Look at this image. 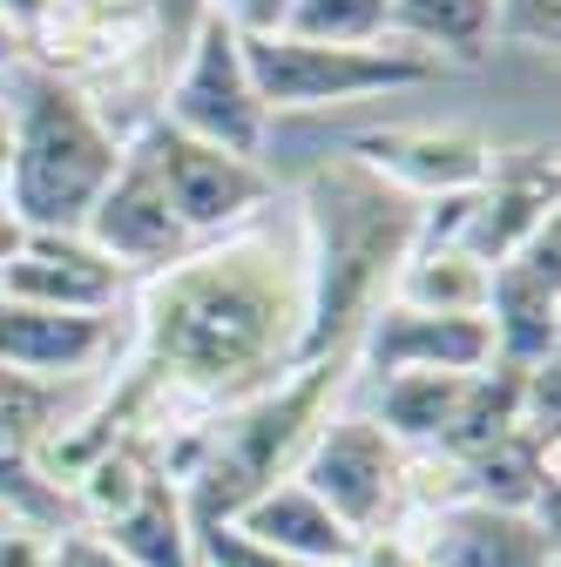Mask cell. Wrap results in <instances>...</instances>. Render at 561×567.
Here are the masks:
<instances>
[{
	"label": "cell",
	"mask_w": 561,
	"mask_h": 567,
	"mask_svg": "<svg viewBox=\"0 0 561 567\" xmlns=\"http://www.w3.org/2000/svg\"><path fill=\"white\" fill-rule=\"evenodd\" d=\"M494 365L487 344V318H434V311H406L386 305L359 344H353V372L359 379H399V372H480Z\"/></svg>",
	"instance_id": "obj_13"
},
{
	"label": "cell",
	"mask_w": 561,
	"mask_h": 567,
	"mask_svg": "<svg viewBox=\"0 0 561 567\" xmlns=\"http://www.w3.org/2000/svg\"><path fill=\"white\" fill-rule=\"evenodd\" d=\"M487 277L494 270L460 244H412V257L399 264L386 305L434 311V318H480L487 311Z\"/></svg>",
	"instance_id": "obj_17"
},
{
	"label": "cell",
	"mask_w": 561,
	"mask_h": 567,
	"mask_svg": "<svg viewBox=\"0 0 561 567\" xmlns=\"http://www.w3.org/2000/svg\"><path fill=\"white\" fill-rule=\"evenodd\" d=\"M8 163H14V128H8V102H0V189H8Z\"/></svg>",
	"instance_id": "obj_27"
},
{
	"label": "cell",
	"mask_w": 561,
	"mask_h": 567,
	"mask_svg": "<svg viewBox=\"0 0 561 567\" xmlns=\"http://www.w3.org/2000/svg\"><path fill=\"white\" fill-rule=\"evenodd\" d=\"M487 344L494 365H554L561 351V277H541L528 264H494L487 277Z\"/></svg>",
	"instance_id": "obj_15"
},
{
	"label": "cell",
	"mask_w": 561,
	"mask_h": 567,
	"mask_svg": "<svg viewBox=\"0 0 561 567\" xmlns=\"http://www.w3.org/2000/svg\"><path fill=\"white\" fill-rule=\"evenodd\" d=\"M163 128L176 135H196L210 150H231V156H257L271 150V109L257 102V82L244 68V41H231L217 21H203L183 68L163 89V109H156Z\"/></svg>",
	"instance_id": "obj_7"
},
{
	"label": "cell",
	"mask_w": 561,
	"mask_h": 567,
	"mask_svg": "<svg viewBox=\"0 0 561 567\" xmlns=\"http://www.w3.org/2000/svg\"><path fill=\"white\" fill-rule=\"evenodd\" d=\"M386 41L453 75L494 61V0H386Z\"/></svg>",
	"instance_id": "obj_16"
},
{
	"label": "cell",
	"mask_w": 561,
	"mask_h": 567,
	"mask_svg": "<svg viewBox=\"0 0 561 567\" xmlns=\"http://www.w3.org/2000/svg\"><path fill=\"white\" fill-rule=\"evenodd\" d=\"M14 61H21V41H14L8 21H0V68H14Z\"/></svg>",
	"instance_id": "obj_28"
},
{
	"label": "cell",
	"mask_w": 561,
	"mask_h": 567,
	"mask_svg": "<svg viewBox=\"0 0 561 567\" xmlns=\"http://www.w3.org/2000/svg\"><path fill=\"white\" fill-rule=\"evenodd\" d=\"M561 48V0H494V61L554 68Z\"/></svg>",
	"instance_id": "obj_20"
},
{
	"label": "cell",
	"mask_w": 561,
	"mask_h": 567,
	"mask_svg": "<svg viewBox=\"0 0 561 567\" xmlns=\"http://www.w3.org/2000/svg\"><path fill=\"white\" fill-rule=\"evenodd\" d=\"M305 365V237L292 189L224 237H196L129 291V359L102 385L135 446L231 412Z\"/></svg>",
	"instance_id": "obj_1"
},
{
	"label": "cell",
	"mask_w": 561,
	"mask_h": 567,
	"mask_svg": "<svg viewBox=\"0 0 561 567\" xmlns=\"http://www.w3.org/2000/svg\"><path fill=\"white\" fill-rule=\"evenodd\" d=\"M129 291L135 277L109 264L82 230H28L0 270V298L41 311H129Z\"/></svg>",
	"instance_id": "obj_9"
},
{
	"label": "cell",
	"mask_w": 561,
	"mask_h": 567,
	"mask_svg": "<svg viewBox=\"0 0 561 567\" xmlns=\"http://www.w3.org/2000/svg\"><path fill=\"white\" fill-rule=\"evenodd\" d=\"M244 68L257 82V102L271 122H332V115H359L419 89H440L453 68H434L419 54H399L392 41L379 48H312L292 34L244 41Z\"/></svg>",
	"instance_id": "obj_4"
},
{
	"label": "cell",
	"mask_w": 561,
	"mask_h": 567,
	"mask_svg": "<svg viewBox=\"0 0 561 567\" xmlns=\"http://www.w3.org/2000/svg\"><path fill=\"white\" fill-rule=\"evenodd\" d=\"M203 21H217L231 41H271L285 34L292 0H203Z\"/></svg>",
	"instance_id": "obj_21"
},
{
	"label": "cell",
	"mask_w": 561,
	"mask_h": 567,
	"mask_svg": "<svg viewBox=\"0 0 561 567\" xmlns=\"http://www.w3.org/2000/svg\"><path fill=\"white\" fill-rule=\"evenodd\" d=\"M305 237V365H353L359 331L386 311L392 277L419 244L427 203L345 150L277 169Z\"/></svg>",
	"instance_id": "obj_2"
},
{
	"label": "cell",
	"mask_w": 561,
	"mask_h": 567,
	"mask_svg": "<svg viewBox=\"0 0 561 567\" xmlns=\"http://www.w3.org/2000/svg\"><path fill=\"white\" fill-rule=\"evenodd\" d=\"M48 567H122L89 527H61V540H54V554H48Z\"/></svg>",
	"instance_id": "obj_24"
},
{
	"label": "cell",
	"mask_w": 561,
	"mask_h": 567,
	"mask_svg": "<svg viewBox=\"0 0 561 567\" xmlns=\"http://www.w3.org/2000/svg\"><path fill=\"white\" fill-rule=\"evenodd\" d=\"M21 237H28V230L14 224V209H8V203H0V270H8V257L21 250Z\"/></svg>",
	"instance_id": "obj_26"
},
{
	"label": "cell",
	"mask_w": 561,
	"mask_h": 567,
	"mask_svg": "<svg viewBox=\"0 0 561 567\" xmlns=\"http://www.w3.org/2000/svg\"><path fill=\"white\" fill-rule=\"evenodd\" d=\"M82 237H89L109 264H122L129 277H150V270H163L170 257H183V250H190V230L176 224L170 196L156 189L150 163L135 156L129 142H122V163H115L109 189H102V196H95V209H89Z\"/></svg>",
	"instance_id": "obj_10"
},
{
	"label": "cell",
	"mask_w": 561,
	"mask_h": 567,
	"mask_svg": "<svg viewBox=\"0 0 561 567\" xmlns=\"http://www.w3.org/2000/svg\"><path fill=\"white\" fill-rule=\"evenodd\" d=\"M427 567H561V527L508 507L453 501L427 520H406Z\"/></svg>",
	"instance_id": "obj_11"
},
{
	"label": "cell",
	"mask_w": 561,
	"mask_h": 567,
	"mask_svg": "<svg viewBox=\"0 0 561 567\" xmlns=\"http://www.w3.org/2000/svg\"><path fill=\"white\" fill-rule=\"evenodd\" d=\"M224 527L244 534L251 547L277 554V560H305V567H345V554H353V540H359L325 501H312L298 480L264 486L257 501H244Z\"/></svg>",
	"instance_id": "obj_14"
},
{
	"label": "cell",
	"mask_w": 561,
	"mask_h": 567,
	"mask_svg": "<svg viewBox=\"0 0 561 567\" xmlns=\"http://www.w3.org/2000/svg\"><path fill=\"white\" fill-rule=\"evenodd\" d=\"M95 540L122 567H196V527H190V514H183L170 480H156L143 501H135L122 520H109Z\"/></svg>",
	"instance_id": "obj_18"
},
{
	"label": "cell",
	"mask_w": 561,
	"mask_h": 567,
	"mask_svg": "<svg viewBox=\"0 0 561 567\" xmlns=\"http://www.w3.org/2000/svg\"><path fill=\"white\" fill-rule=\"evenodd\" d=\"M0 514H8V507H0Z\"/></svg>",
	"instance_id": "obj_29"
},
{
	"label": "cell",
	"mask_w": 561,
	"mask_h": 567,
	"mask_svg": "<svg viewBox=\"0 0 561 567\" xmlns=\"http://www.w3.org/2000/svg\"><path fill=\"white\" fill-rule=\"evenodd\" d=\"M292 480L312 501H325L353 534H379V527L406 520V446H392L379 433V419L353 399V385L312 425Z\"/></svg>",
	"instance_id": "obj_5"
},
{
	"label": "cell",
	"mask_w": 561,
	"mask_h": 567,
	"mask_svg": "<svg viewBox=\"0 0 561 567\" xmlns=\"http://www.w3.org/2000/svg\"><path fill=\"white\" fill-rule=\"evenodd\" d=\"M129 150L150 163V176H156V189L170 196V209H176V224L190 230V244H196V237L237 230L244 217H257V209L285 189V183L271 176V163L210 150V142L176 135V128H163V122H150L143 135H129Z\"/></svg>",
	"instance_id": "obj_6"
},
{
	"label": "cell",
	"mask_w": 561,
	"mask_h": 567,
	"mask_svg": "<svg viewBox=\"0 0 561 567\" xmlns=\"http://www.w3.org/2000/svg\"><path fill=\"white\" fill-rule=\"evenodd\" d=\"M0 102H8L14 128V163L0 203L14 209L21 230H82L122 163V135L95 115V102L75 82L48 75L28 54L0 68Z\"/></svg>",
	"instance_id": "obj_3"
},
{
	"label": "cell",
	"mask_w": 561,
	"mask_h": 567,
	"mask_svg": "<svg viewBox=\"0 0 561 567\" xmlns=\"http://www.w3.org/2000/svg\"><path fill=\"white\" fill-rule=\"evenodd\" d=\"M292 41L312 48H379L386 41V0H292Z\"/></svg>",
	"instance_id": "obj_19"
},
{
	"label": "cell",
	"mask_w": 561,
	"mask_h": 567,
	"mask_svg": "<svg viewBox=\"0 0 561 567\" xmlns=\"http://www.w3.org/2000/svg\"><path fill=\"white\" fill-rule=\"evenodd\" d=\"M89 392H102V385H41V379H21L0 365V507L8 514H41V520L68 527V507L34 480V453Z\"/></svg>",
	"instance_id": "obj_12"
},
{
	"label": "cell",
	"mask_w": 561,
	"mask_h": 567,
	"mask_svg": "<svg viewBox=\"0 0 561 567\" xmlns=\"http://www.w3.org/2000/svg\"><path fill=\"white\" fill-rule=\"evenodd\" d=\"M196 567H305V560H277L231 527H210V534H196Z\"/></svg>",
	"instance_id": "obj_23"
},
{
	"label": "cell",
	"mask_w": 561,
	"mask_h": 567,
	"mask_svg": "<svg viewBox=\"0 0 561 567\" xmlns=\"http://www.w3.org/2000/svg\"><path fill=\"white\" fill-rule=\"evenodd\" d=\"M61 8H68V0H0V21L14 28V41H21V54H28V41H34Z\"/></svg>",
	"instance_id": "obj_25"
},
{
	"label": "cell",
	"mask_w": 561,
	"mask_h": 567,
	"mask_svg": "<svg viewBox=\"0 0 561 567\" xmlns=\"http://www.w3.org/2000/svg\"><path fill=\"white\" fill-rule=\"evenodd\" d=\"M129 359V311H41L0 298V365L41 385H109Z\"/></svg>",
	"instance_id": "obj_8"
},
{
	"label": "cell",
	"mask_w": 561,
	"mask_h": 567,
	"mask_svg": "<svg viewBox=\"0 0 561 567\" xmlns=\"http://www.w3.org/2000/svg\"><path fill=\"white\" fill-rule=\"evenodd\" d=\"M61 540V520H41V514H0V567H48Z\"/></svg>",
	"instance_id": "obj_22"
}]
</instances>
